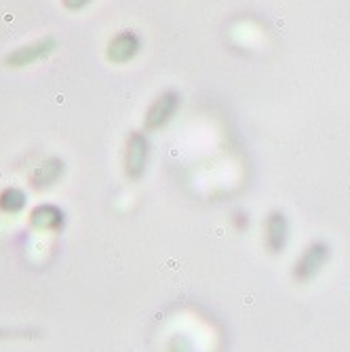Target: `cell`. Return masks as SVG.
<instances>
[{
	"instance_id": "277c9868",
	"label": "cell",
	"mask_w": 350,
	"mask_h": 352,
	"mask_svg": "<svg viewBox=\"0 0 350 352\" xmlns=\"http://www.w3.org/2000/svg\"><path fill=\"white\" fill-rule=\"evenodd\" d=\"M140 36L135 34V32H120V34H116L110 45H108V51H106V57L112 61V63H127L131 61L138 53H140Z\"/></svg>"
},
{
	"instance_id": "8fae6325",
	"label": "cell",
	"mask_w": 350,
	"mask_h": 352,
	"mask_svg": "<svg viewBox=\"0 0 350 352\" xmlns=\"http://www.w3.org/2000/svg\"><path fill=\"white\" fill-rule=\"evenodd\" d=\"M234 223H237V226L243 230L245 226H249V215H245V213H239V215L234 217Z\"/></svg>"
},
{
	"instance_id": "9c48e42d",
	"label": "cell",
	"mask_w": 350,
	"mask_h": 352,
	"mask_svg": "<svg viewBox=\"0 0 350 352\" xmlns=\"http://www.w3.org/2000/svg\"><path fill=\"white\" fill-rule=\"evenodd\" d=\"M25 207V195L19 188H7L0 192V211L19 213Z\"/></svg>"
},
{
	"instance_id": "3957f363",
	"label": "cell",
	"mask_w": 350,
	"mask_h": 352,
	"mask_svg": "<svg viewBox=\"0 0 350 352\" xmlns=\"http://www.w3.org/2000/svg\"><path fill=\"white\" fill-rule=\"evenodd\" d=\"M179 108V95L173 91H167L152 102V106L146 112V126L148 129H161L163 124H167L173 114Z\"/></svg>"
},
{
	"instance_id": "30bf717a",
	"label": "cell",
	"mask_w": 350,
	"mask_h": 352,
	"mask_svg": "<svg viewBox=\"0 0 350 352\" xmlns=\"http://www.w3.org/2000/svg\"><path fill=\"white\" fill-rule=\"evenodd\" d=\"M91 0H63V7L70 9V11H78L83 7H87Z\"/></svg>"
},
{
	"instance_id": "7a4b0ae2",
	"label": "cell",
	"mask_w": 350,
	"mask_h": 352,
	"mask_svg": "<svg viewBox=\"0 0 350 352\" xmlns=\"http://www.w3.org/2000/svg\"><path fill=\"white\" fill-rule=\"evenodd\" d=\"M148 140L142 133H131L127 140V152H124V173L131 179H140L148 165Z\"/></svg>"
},
{
	"instance_id": "ba28073f",
	"label": "cell",
	"mask_w": 350,
	"mask_h": 352,
	"mask_svg": "<svg viewBox=\"0 0 350 352\" xmlns=\"http://www.w3.org/2000/svg\"><path fill=\"white\" fill-rule=\"evenodd\" d=\"M327 260V247L325 245H321V243H316V245H310L306 251H304V255L300 258V262L296 264V272L298 274H312V272H316L321 266H323V262Z\"/></svg>"
},
{
	"instance_id": "6da1fadb",
	"label": "cell",
	"mask_w": 350,
	"mask_h": 352,
	"mask_svg": "<svg viewBox=\"0 0 350 352\" xmlns=\"http://www.w3.org/2000/svg\"><path fill=\"white\" fill-rule=\"evenodd\" d=\"M53 51H55V38L47 36V38H41L36 43H30V45L15 49L13 53L7 55L5 63L9 68H25V66H32V63L49 57Z\"/></svg>"
},
{
	"instance_id": "52a82bcc",
	"label": "cell",
	"mask_w": 350,
	"mask_h": 352,
	"mask_svg": "<svg viewBox=\"0 0 350 352\" xmlns=\"http://www.w3.org/2000/svg\"><path fill=\"white\" fill-rule=\"evenodd\" d=\"M30 223L39 230H57L63 223V213L55 205H39L30 213Z\"/></svg>"
},
{
	"instance_id": "8992f818",
	"label": "cell",
	"mask_w": 350,
	"mask_h": 352,
	"mask_svg": "<svg viewBox=\"0 0 350 352\" xmlns=\"http://www.w3.org/2000/svg\"><path fill=\"white\" fill-rule=\"evenodd\" d=\"M61 175H63V161H59V158H49V161H45L43 165H39L32 171L30 182L36 190H43V188H51Z\"/></svg>"
},
{
	"instance_id": "5b68a950",
	"label": "cell",
	"mask_w": 350,
	"mask_h": 352,
	"mask_svg": "<svg viewBox=\"0 0 350 352\" xmlns=\"http://www.w3.org/2000/svg\"><path fill=\"white\" fill-rule=\"evenodd\" d=\"M264 234H266V245L270 251H281L287 243V234H289V226H287V219H285L283 213L274 211L266 217L264 223Z\"/></svg>"
}]
</instances>
